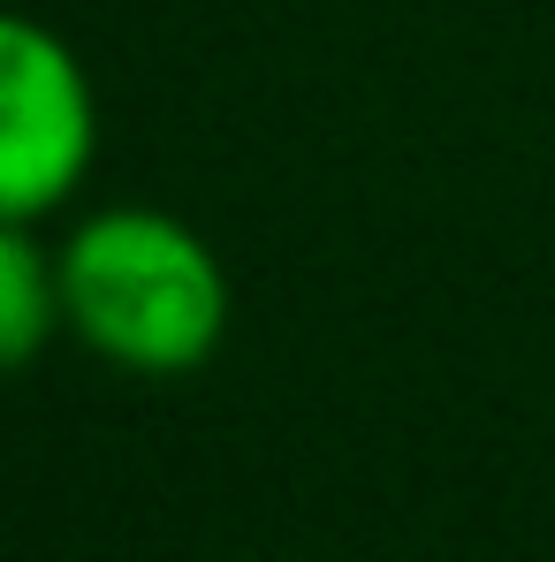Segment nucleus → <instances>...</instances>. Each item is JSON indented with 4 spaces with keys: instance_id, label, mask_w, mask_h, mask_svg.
<instances>
[{
    "instance_id": "obj_3",
    "label": "nucleus",
    "mask_w": 555,
    "mask_h": 562,
    "mask_svg": "<svg viewBox=\"0 0 555 562\" xmlns=\"http://www.w3.org/2000/svg\"><path fill=\"white\" fill-rule=\"evenodd\" d=\"M62 335V244H38V221H0V380L31 373Z\"/></svg>"
},
{
    "instance_id": "obj_1",
    "label": "nucleus",
    "mask_w": 555,
    "mask_h": 562,
    "mask_svg": "<svg viewBox=\"0 0 555 562\" xmlns=\"http://www.w3.org/2000/svg\"><path fill=\"white\" fill-rule=\"evenodd\" d=\"M69 342L130 380L198 373L236 319L221 251L160 205H99L62 236Z\"/></svg>"
},
{
    "instance_id": "obj_2",
    "label": "nucleus",
    "mask_w": 555,
    "mask_h": 562,
    "mask_svg": "<svg viewBox=\"0 0 555 562\" xmlns=\"http://www.w3.org/2000/svg\"><path fill=\"white\" fill-rule=\"evenodd\" d=\"M99 160L92 69L62 31L0 8V221L62 213Z\"/></svg>"
}]
</instances>
